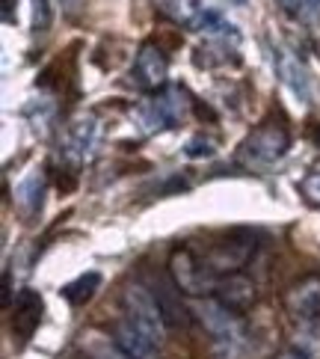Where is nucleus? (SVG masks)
Instances as JSON below:
<instances>
[{"label": "nucleus", "instance_id": "f257e3e1", "mask_svg": "<svg viewBox=\"0 0 320 359\" xmlns=\"http://www.w3.org/2000/svg\"><path fill=\"white\" fill-rule=\"evenodd\" d=\"M196 315L202 320V327L211 336V353L214 359H246L252 339L237 312L225 309L220 300H208L196 306Z\"/></svg>", "mask_w": 320, "mask_h": 359}, {"label": "nucleus", "instance_id": "f03ea898", "mask_svg": "<svg viewBox=\"0 0 320 359\" xmlns=\"http://www.w3.org/2000/svg\"><path fill=\"white\" fill-rule=\"evenodd\" d=\"M187 113V101H184V89L178 86H166L151 98L139 101L134 110V122L143 134H158V131H169Z\"/></svg>", "mask_w": 320, "mask_h": 359}, {"label": "nucleus", "instance_id": "7ed1b4c3", "mask_svg": "<svg viewBox=\"0 0 320 359\" xmlns=\"http://www.w3.org/2000/svg\"><path fill=\"white\" fill-rule=\"evenodd\" d=\"M291 149V137L285 131V125L276 122H261L255 131L240 143V161L246 166H273L281 161Z\"/></svg>", "mask_w": 320, "mask_h": 359}, {"label": "nucleus", "instance_id": "20e7f679", "mask_svg": "<svg viewBox=\"0 0 320 359\" xmlns=\"http://www.w3.org/2000/svg\"><path fill=\"white\" fill-rule=\"evenodd\" d=\"M169 276L184 294H193V297L214 294L216 279H220V276H214V271L204 264V259H199L190 247L172 250V255H169Z\"/></svg>", "mask_w": 320, "mask_h": 359}, {"label": "nucleus", "instance_id": "39448f33", "mask_svg": "<svg viewBox=\"0 0 320 359\" xmlns=\"http://www.w3.org/2000/svg\"><path fill=\"white\" fill-rule=\"evenodd\" d=\"M252 252H255L252 232H246V229H235V232H228L216 243H211V250L204 252L202 259L214 271V276H228V273H240V267L249 262Z\"/></svg>", "mask_w": 320, "mask_h": 359}, {"label": "nucleus", "instance_id": "423d86ee", "mask_svg": "<svg viewBox=\"0 0 320 359\" xmlns=\"http://www.w3.org/2000/svg\"><path fill=\"white\" fill-rule=\"evenodd\" d=\"M122 306H125V315H127L131 324H137L148 339H155L158 344H163L166 330L169 327H166V320L160 315V306H158L155 297H151V291L146 285H139V282L127 285L122 291Z\"/></svg>", "mask_w": 320, "mask_h": 359}, {"label": "nucleus", "instance_id": "0eeeda50", "mask_svg": "<svg viewBox=\"0 0 320 359\" xmlns=\"http://www.w3.org/2000/svg\"><path fill=\"white\" fill-rule=\"evenodd\" d=\"M95 146H98V119L81 116L78 122L69 125L66 137H62V146H60V155L71 170H81V166L92 158Z\"/></svg>", "mask_w": 320, "mask_h": 359}, {"label": "nucleus", "instance_id": "6e6552de", "mask_svg": "<svg viewBox=\"0 0 320 359\" xmlns=\"http://www.w3.org/2000/svg\"><path fill=\"white\" fill-rule=\"evenodd\" d=\"M166 78H169V60H166V54L155 42H146L137 50L131 81L139 89H146V93H160V89L166 86Z\"/></svg>", "mask_w": 320, "mask_h": 359}, {"label": "nucleus", "instance_id": "1a4fd4ad", "mask_svg": "<svg viewBox=\"0 0 320 359\" xmlns=\"http://www.w3.org/2000/svg\"><path fill=\"white\" fill-rule=\"evenodd\" d=\"M42 309L45 306H42L39 291H33V288L18 291L15 306H12V318H9L12 336H15L18 341H30L33 332L39 330V324H42Z\"/></svg>", "mask_w": 320, "mask_h": 359}, {"label": "nucleus", "instance_id": "9d476101", "mask_svg": "<svg viewBox=\"0 0 320 359\" xmlns=\"http://www.w3.org/2000/svg\"><path fill=\"white\" fill-rule=\"evenodd\" d=\"M214 297L220 300L225 309L240 315V312H246L255 306V300H258V288H255V282L246 273H228V276L216 279Z\"/></svg>", "mask_w": 320, "mask_h": 359}, {"label": "nucleus", "instance_id": "9b49d317", "mask_svg": "<svg viewBox=\"0 0 320 359\" xmlns=\"http://www.w3.org/2000/svg\"><path fill=\"white\" fill-rule=\"evenodd\" d=\"M148 291H151V297H155L158 306H160V315H163V320H166V327L181 330V327L190 324V309H187L184 300H181V288L175 285L169 273L158 276L155 285H151Z\"/></svg>", "mask_w": 320, "mask_h": 359}, {"label": "nucleus", "instance_id": "f8f14e48", "mask_svg": "<svg viewBox=\"0 0 320 359\" xmlns=\"http://www.w3.org/2000/svg\"><path fill=\"white\" fill-rule=\"evenodd\" d=\"M113 341L131 356V359H160V344L155 339H148L137 324H131L127 318L113 324Z\"/></svg>", "mask_w": 320, "mask_h": 359}, {"label": "nucleus", "instance_id": "ddd939ff", "mask_svg": "<svg viewBox=\"0 0 320 359\" xmlns=\"http://www.w3.org/2000/svg\"><path fill=\"white\" fill-rule=\"evenodd\" d=\"M288 309L300 320H320V276H305L288 291Z\"/></svg>", "mask_w": 320, "mask_h": 359}, {"label": "nucleus", "instance_id": "4468645a", "mask_svg": "<svg viewBox=\"0 0 320 359\" xmlns=\"http://www.w3.org/2000/svg\"><path fill=\"white\" fill-rule=\"evenodd\" d=\"M42 196H45V178L39 172L27 175L15 190V202L21 205V211L27 217H36L42 211Z\"/></svg>", "mask_w": 320, "mask_h": 359}, {"label": "nucleus", "instance_id": "2eb2a0df", "mask_svg": "<svg viewBox=\"0 0 320 359\" xmlns=\"http://www.w3.org/2000/svg\"><path fill=\"white\" fill-rule=\"evenodd\" d=\"M101 285V273L98 271H89V273H81L78 279H71L69 285H62V297H66L71 306H83L95 297V291Z\"/></svg>", "mask_w": 320, "mask_h": 359}, {"label": "nucleus", "instance_id": "dca6fc26", "mask_svg": "<svg viewBox=\"0 0 320 359\" xmlns=\"http://www.w3.org/2000/svg\"><path fill=\"white\" fill-rule=\"evenodd\" d=\"M190 21H193V27H199V30H204V33H216V36H237V30H235V24H228L220 12L216 9H204V6H196L193 9V15H190Z\"/></svg>", "mask_w": 320, "mask_h": 359}, {"label": "nucleus", "instance_id": "f3484780", "mask_svg": "<svg viewBox=\"0 0 320 359\" xmlns=\"http://www.w3.org/2000/svg\"><path fill=\"white\" fill-rule=\"evenodd\" d=\"M279 72H281V78H285V83H288L300 98H309V81H305V72H302L288 54H279Z\"/></svg>", "mask_w": 320, "mask_h": 359}, {"label": "nucleus", "instance_id": "a211bd4d", "mask_svg": "<svg viewBox=\"0 0 320 359\" xmlns=\"http://www.w3.org/2000/svg\"><path fill=\"white\" fill-rule=\"evenodd\" d=\"M83 353H86V359H131L127 356L116 341H104V339H89L86 344H83Z\"/></svg>", "mask_w": 320, "mask_h": 359}, {"label": "nucleus", "instance_id": "6ab92c4d", "mask_svg": "<svg viewBox=\"0 0 320 359\" xmlns=\"http://www.w3.org/2000/svg\"><path fill=\"white\" fill-rule=\"evenodd\" d=\"M300 194H302V199L305 202H312V205H317L320 208V170H314V172H309L300 182Z\"/></svg>", "mask_w": 320, "mask_h": 359}, {"label": "nucleus", "instance_id": "aec40b11", "mask_svg": "<svg viewBox=\"0 0 320 359\" xmlns=\"http://www.w3.org/2000/svg\"><path fill=\"white\" fill-rule=\"evenodd\" d=\"M50 27V0H33V30L45 33Z\"/></svg>", "mask_w": 320, "mask_h": 359}, {"label": "nucleus", "instance_id": "412c9836", "mask_svg": "<svg viewBox=\"0 0 320 359\" xmlns=\"http://www.w3.org/2000/svg\"><path fill=\"white\" fill-rule=\"evenodd\" d=\"M208 155H214V143H211V140L193 137L187 143V158H208Z\"/></svg>", "mask_w": 320, "mask_h": 359}, {"label": "nucleus", "instance_id": "4be33fe9", "mask_svg": "<svg viewBox=\"0 0 320 359\" xmlns=\"http://www.w3.org/2000/svg\"><path fill=\"white\" fill-rule=\"evenodd\" d=\"M288 15H302V0H279Z\"/></svg>", "mask_w": 320, "mask_h": 359}, {"label": "nucleus", "instance_id": "5701e85b", "mask_svg": "<svg viewBox=\"0 0 320 359\" xmlns=\"http://www.w3.org/2000/svg\"><path fill=\"white\" fill-rule=\"evenodd\" d=\"M155 4H158L163 12H178V6H181V0H155Z\"/></svg>", "mask_w": 320, "mask_h": 359}, {"label": "nucleus", "instance_id": "b1692460", "mask_svg": "<svg viewBox=\"0 0 320 359\" xmlns=\"http://www.w3.org/2000/svg\"><path fill=\"white\" fill-rule=\"evenodd\" d=\"M12 6H15V0H4V21L6 24L15 21V15H12Z\"/></svg>", "mask_w": 320, "mask_h": 359}, {"label": "nucleus", "instance_id": "393cba45", "mask_svg": "<svg viewBox=\"0 0 320 359\" xmlns=\"http://www.w3.org/2000/svg\"><path fill=\"white\" fill-rule=\"evenodd\" d=\"M273 359H305V356H302L300 351H293V348H291V351H281V353H276Z\"/></svg>", "mask_w": 320, "mask_h": 359}, {"label": "nucleus", "instance_id": "a878e982", "mask_svg": "<svg viewBox=\"0 0 320 359\" xmlns=\"http://www.w3.org/2000/svg\"><path fill=\"white\" fill-rule=\"evenodd\" d=\"M317 4H320V0H317Z\"/></svg>", "mask_w": 320, "mask_h": 359}]
</instances>
